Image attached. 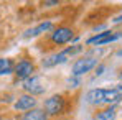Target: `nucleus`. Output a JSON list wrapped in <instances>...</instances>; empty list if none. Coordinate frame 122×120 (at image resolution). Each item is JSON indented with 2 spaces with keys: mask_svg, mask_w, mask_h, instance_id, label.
Segmentation results:
<instances>
[{
  "mask_svg": "<svg viewBox=\"0 0 122 120\" xmlns=\"http://www.w3.org/2000/svg\"><path fill=\"white\" fill-rule=\"evenodd\" d=\"M79 51H81V46H79V44H78V46H71V48H68V49L58 53V54H53V56H50L48 59H45L43 61V66H45V67H51V66H56V64H61V62H66L73 54H76V53H79Z\"/></svg>",
  "mask_w": 122,
  "mask_h": 120,
  "instance_id": "1",
  "label": "nucleus"
},
{
  "mask_svg": "<svg viewBox=\"0 0 122 120\" xmlns=\"http://www.w3.org/2000/svg\"><path fill=\"white\" fill-rule=\"evenodd\" d=\"M96 64H97V59L94 56H86L82 59H78L73 66V76H81V74L89 72Z\"/></svg>",
  "mask_w": 122,
  "mask_h": 120,
  "instance_id": "2",
  "label": "nucleus"
},
{
  "mask_svg": "<svg viewBox=\"0 0 122 120\" xmlns=\"http://www.w3.org/2000/svg\"><path fill=\"white\" fill-rule=\"evenodd\" d=\"M23 89L26 92H30L31 96H35V94H43L46 86H45V82H43L41 77H28L23 82Z\"/></svg>",
  "mask_w": 122,
  "mask_h": 120,
  "instance_id": "3",
  "label": "nucleus"
},
{
  "mask_svg": "<svg viewBox=\"0 0 122 120\" xmlns=\"http://www.w3.org/2000/svg\"><path fill=\"white\" fill-rule=\"evenodd\" d=\"M63 107H64V100H63L61 96H53V97H50L45 102V109H46V112L50 115L60 114L61 110H63Z\"/></svg>",
  "mask_w": 122,
  "mask_h": 120,
  "instance_id": "4",
  "label": "nucleus"
},
{
  "mask_svg": "<svg viewBox=\"0 0 122 120\" xmlns=\"http://www.w3.org/2000/svg\"><path fill=\"white\" fill-rule=\"evenodd\" d=\"M117 38H121V33H116V35H112L111 31H102V33H97L96 36L89 38V40H87V44H97V46H101V44L111 43V41L117 40Z\"/></svg>",
  "mask_w": 122,
  "mask_h": 120,
  "instance_id": "5",
  "label": "nucleus"
},
{
  "mask_svg": "<svg viewBox=\"0 0 122 120\" xmlns=\"http://www.w3.org/2000/svg\"><path fill=\"white\" fill-rule=\"evenodd\" d=\"M33 71H35L33 64H31L30 61H26V59L20 61V62L15 66V74H17L18 79H28V77H31V72H33Z\"/></svg>",
  "mask_w": 122,
  "mask_h": 120,
  "instance_id": "6",
  "label": "nucleus"
},
{
  "mask_svg": "<svg viewBox=\"0 0 122 120\" xmlns=\"http://www.w3.org/2000/svg\"><path fill=\"white\" fill-rule=\"evenodd\" d=\"M71 38H73V30L71 28H66V26L55 30L53 35H51V40L55 41L56 44H64V43H68Z\"/></svg>",
  "mask_w": 122,
  "mask_h": 120,
  "instance_id": "7",
  "label": "nucleus"
},
{
  "mask_svg": "<svg viewBox=\"0 0 122 120\" xmlns=\"http://www.w3.org/2000/svg\"><path fill=\"white\" fill-rule=\"evenodd\" d=\"M122 99V86H117L114 89H104V102L102 104H117Z\"/></svg>",
  "mask_w": 122,
  "mask_h": 120,
  "instance_id": "8",
  "label": "nucleus"
},
{
  "mask_svg": "<svg viewBox=\"0 0 122 120\" xmlns=\"http://www.w3.org/2000/svg\"><path fill=\"white\" fill-rule=\"evenodd\" d=\"M36 100L33 99V96H23L15 102V109L17 110H31L35 107Z\"/></svg>",
  "mask_w": 122,
  "mask_h": 120,
  "instance_id": "9",
  "label": "nucleus"
},
{
  "mask_svg": "<svg viewBox=\"0 0 122 120\" xmlns=\"http://www.w3.org/2000/svg\"><path fill=\"white\" fill-rule=\"evenodd\" d=\"M86 100H87L89 104H94V105L102 104V102H104V89H92L91 92H87Z\"/></svg>",
  "mask_w": 122,
  "mask_h": 120,
  "instance_id": "10",
  "label": "nucleus"
},
{
  "mask_svg": "<svg viewBox=\"0 0 122 120\" xmlns=\"http://www.w3.org/2000/svg\"><path fill=\"white\" fill-rule=\"evenodd\" d=\"M51 26H53V23H51V21H43V23H40V25H38V26H35L33 30H28V31L25 33V36H26V38H30V36L41 35V33H45V31L51 30Z\"/></svg>",
  "mask_w": 122,
  "mask_h": 120,
  "instance_id": "11",
  "label": "nucleus"
},
{
  "mask_svg": "<svg viewBox=\"0 0 122 120\" xmlns=\"http://www.w3.org/2000/svg\"><path fill=\"white\" fill-rule=\"evenodd\" d=\"M23 120H46V114H45L43 110L33 109L31 112H26V114H25Z\"/></svg>",
  "mask_w": 122,
  "mask_h": 120,
  "instance_id": "12",
  "label": "nucleus"
},
{
  "mask_svg": "<svg viewBox=\"0 0 122 120\" xmlns=\"http://www.w3.org/2000/svg\"><path fill=\"white\" fill-rule=\"evenodd\" d=\"M13 72V62L12 59H0V76Z\"/></svg>",
  "mask_w": 122,
  "mask_h": 120,
  "instance_id": "13",
  "label": "nucleus"
},
{
  "mask_svg": "<svg viewBox=\"0 0 122 120\" xmlns=\"http://www.w3.org/2000/svg\"><path fill=\"white\" fill-rule=\"evenodd\" d=\"M96 120H116V109H107V110H102L96 115Z\"/></svg>",
  "mask_w": 122,
  "mask_h": 120,
  "instance_id": "14",
  "label": "nucleus"
},
{
  "mask_svg": "<svg viewBox=\"0 0 122 120\" xmlns=\"http://www.w3.org/2000/svg\"><path fill=\"white\" fill-rule=\"evenodd\" d=\"M58 2H45V5H56Z\"/></svg>",
  "mask_w": 122,
  "mask_h": 120,
  "instance_id": "15",
  "label": "nucleus"
},
{
  "mask_svg": "<svg viewBox=\"0 0 122 120\" xmlns=\"http://www.w3.org/2000/svg\"><path fill=\"white\" fill-rule=\"evenodd\" d=\"M0 120H3V119H2V117H0Z\"/></svg>",
  "mask_w": 122,
  "mask_h": 120,
  "instance_id": "16",
  "label": "nucleus"
},
{
  "mask_svg": "<svg viewBox=\"0 0 122 120\" xmlns=\"http://www.w3.org/2000/svg\"><path fill=\"white\" fill-rule=\"evenodd\" d=\"M121 77H122V74H121Z\"/></svg>",
  "mask_w": 122,
  "mask_h": 120,
  "instance_id": "17",
  "label": "nucleus"
}]
</instances>
